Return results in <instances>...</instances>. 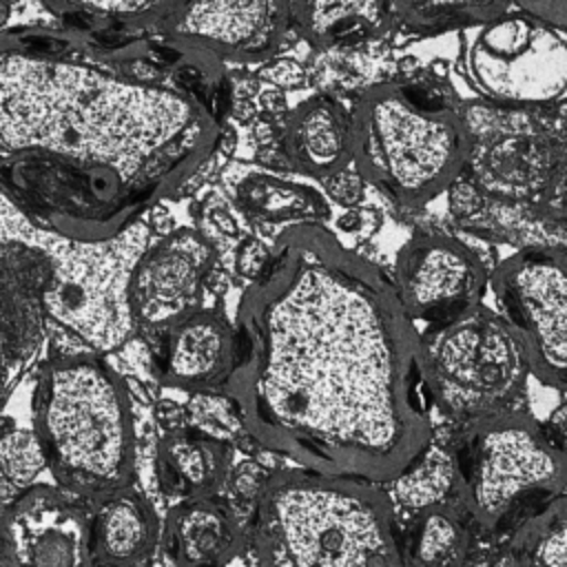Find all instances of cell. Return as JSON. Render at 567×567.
Instances as JSON below:
<instances>
[{
  "label": "cell",
  "instance_id": "44dd1931",
  "mask_svg": "<svg viewBox=\"0 0 567 567\" xmlns=\"http://www.w3.org/2000/svg\"><path fill=\"white\" fill-rule=\"evenodd\" d=\"M228 445L188 427L164 432L157 443V478L168 498L186 501L210 494L226 474Z\"/></svg>",
  "mask_w": 567,
  "mask_h": 567
},
{
  "label": "cell",
  "instance_id": "74e56055",
  "mask_svg": "<svg viewBox=\"0 0 567 567\" xmlns=\"http://www.w3.org/2000/svg\"><path fill=\"white\" fill-rule=\"evenodd\" d=\"M560 441H563V445H565V450H567V436H563Z\"/></svg>",
  "mask_w": 567,
  "mask_h": 567
},
{
  "label": "cell",
  "instance_id": "52a82bcc",
  "mask_svg": "<svg viewBox=\"0 0 567 567\" xmlns=\"http://www.w3.org/2000/svg\"><path fill=\"white\" fill-rule=\"evenodd\" d=\"M456 454V494L483 529H501L534 498L567 492V450L523 410L467 423Z\"/></svg>",
  "mask_w": 567,
  "mask_h": 567
},
{
  "label": "cell",
  "instance_id": "836d02e7",
  "mask_svg": "<svg viewBox=\"0 0 567 567\" xmlns=\"http://www.w3.org/2000/svg\"><path fill=\"white\" fill-rule=\"evenodd\" d=\"M337 228L343 233V235H350L354 239H365L368 235H372L379 224H381V217L377 210H370V208H359V206H348L337 219H334Z\"/></svg>",
  "mask_w": 567,
  "mask_h": 567
},
{
  "label": "cell",
  "instance_id": "484cf974",
  "mask_svg": "<svg viewBox=\"0 0 567 567\" xmlns=\"http://www.w3.org/2000/svg\"><path fill=\"white\" fill-rule=\"evenodd\" d=\"M62 18L104 29H159L179 0H40Z\"/></svg>",
  "mask_w": 567,
  "mask_h": 567
},
{
  "label": "cell",
  "instance_id": "8fae6325",
  "mask_svg": "<svg viewBox=\"0 0 567 567\" xmlns=\"http://www.w3.org/2000/svg\"><path fill=\"white\" fill-rule=\"evenodd\" d=\"M290 29V0H179L157 33L184 53L264 62Z\"/></svg>",
  "mask_w": 567,
  "mask_h": 567
},
{
  "label": "cell",
  "instance_id": "e575fe53",
  "mask_svg": "<svg viewBox=\"0 0 567 567\" xmlns=\"http://www.w3.org/2000/svg\"><path fill=\"white\" fill-rule=\"evenodd\" d=\"M204 215L206 219L215 226L217 233L221 235H230V237H237L239 235V221L233 213V204L219 195V193H210L204 202Z\"/></svg>",
  "mask_w": 567,
  "mask_h": 567
},
{
  "label": "cell",
  "instance_id": "3957f363",
  "mask_svg": "<svg viewBox=\"0 0 567 567\" xmlns=\"http://www.w3.org/2000/svg\"><path fill=\"white\" fill-rule=\"evenodd\" d=\"M252 551L264 565H401L392 507L368 481L277 470L255 501Z\"/></svg>",
  "mask_w": 567,
  "mask_h": 567
},
{
  "label": "cell",
  "instance_id": "4dcf8cb0",
  "mask_svg": "<svg viewBox=\"0 0 567 567\" xmlns=\"http://www.w3.org/2000/svg\"><path fill=\"white\" fill-rule=\"evenodd\" d=\"M270 476V470H266L261 463L246 458L241 463H237L230 474H228V492L235 501L239 503H248V501H257L266 478Z\"/></svg>",
  "mask_w": 567,
  "mask_h": 567
},
{
  "label": "cell",
  "instance_id": "d6a6232c",
  "mask_svg": "<svg viewBox=\"0 0 567 567\" xmlns=\"http://www.w3.org/2000/svg\"><path fill=\"white\" fill-rule=\"evenodd\" d=\"M323 184H326V193L343 208L357 206L363 197V175L361 171L357 173L350 171V166L332 173L330 177L323 179Z\"/></svg>",
  "mask_w": 567,
  "mask_h": 567
},
{
  "label": "cell",
  "instance_id": "8d00e7d4",
  "mask_svg": "<svg viewBox=\"0 0 567 567\" xmlns=\"http://www.w3.org/2000/svg\"><path fill=\"white\" fill-rule=\"evenodd\" d=\"M18 0H2V9H4V20H7V16H9V11H11V7L16 4Z\"/></svg>",
  "mask_w": 567,
  "mask_h": 567
},
{
  "label": "cell",
  "instance_id": "4316f807",
  "mask_svg": "<svg viewBox=\"0 0 567 567\" xmlns=\"http://www.w3.org/2000/svg\"><path fill=\"white\" fill-rule=\"evenodd\" d=\"M394 492L403 505L416 509L443 503L450 492H456V454L432 441L423 456L394 481Z\"/></svg>",
  "mask_w": 567,
  "mask_h": 567
},
{
  "label": "cell",
  "instance_id": "4fadbf2b",
  "mask_svg": "<svg viewBox=\"0 0 567 567\" xmlns=\"http://www.w3.org/2000/svg\"><path fill=\"white\" fill-rule=\"evenodd\" d=\"M215 257V244L202 230L186 226L146 246L128 284L137 326L157 330L199 308Z\"/></svg>",
  "mask_w": 567,
  "mask_h": 567
},
{
  "label": "cell",
  "instance_id": "7402d4cb",
  "mask_svg": "<svg viewBox=\"0 0 567 567\" xmlns=\"http://www.w3.org/2000/svg\"><path fill=\"white\" fill-rule=\"evenodd\" d=\"M235 206L261 224H323L330 217L326 197L301 182L255 171L233 186Z\"/></svg>",
  "mask_w": 567,
  "mask_h": 567
},
{
  "label": "cell",
  "instance_id": "7c38bea8",
  "mask_svg": "<svg viewBox=\"0 0 567 567\" xmlns=\"http://www.w3.org/2000/svg\"><path fill=\"white\" fill-rule=\"evenodd\" d=\"M489 281L485 261L467 244L443 233H416L396 259L403 306L412 319L427 323L481 303Z\"/></svg>",
  "mask_w": 567,
  "mask_h": 567
},
{
  "label": "cell",
  "instance_id": "7a4b0ae2",
  "mask_svg": "<svg viewBox=\"0 0 567 567\" xmlns=\"http://www.w3.org/2000/svg\"><path fill=\"white\" fill-rule=\"evenodd\" d=\"M219 120L193 91L4 44L0 175L35 226L104 241L179 188L213 153Z\"/></svg>",
  "mask_w": 567,
  "mask_h": 567
},
{
  "label": "cell",
  "instance_id": "603a6c76",
  "mask_svg": "<svg viewBox=\"0 0 567 567\" xmlns=\"http://www.w3.org/2000/svg\"><path fill=\"white\" fill-rule=\"evenodd\" d=\"M516 565H567V492L545 501L527 516L507 543Z\"/></svg>",
  "mask_w": 567,
  "mask_h": 567
},
{
  "label": "cell",
  "instance_id": "f1b7e54d",
  "mask_svg": "<svg viewBox=\"0 0 567 567\" xmlns=\"http://www.w3.org/2000/svg\"><path fill=\"white\" fill-rule=\"evenodd\" d=\"M0 461H2L4 481L13 483L16 487L29 485L47 465L44 452L40 447L35 432L13 427L9 421L2 427Z\"/></svg>",
  "mask_w": 567,
  "mask_h": 567
},
{
  "label": "cell",
  "instance_id": "8992f818",
  "mask_svg": "<svg viewBox=\"0 0 567 567\" xmlns=\"http://www.w3.org/2000/svg\"><path fill=\"white\" fill-rule=\"evenodd\" d=\"M421 346L434 403L467 423L518 410L534 379L520 332L483 303L430 323Z\"/></svg>",
  "mask_w": 567,
  "mask_h": 567
},
{
  "label": "cell",
  "instance_id": "277c9868",
  "mask_svg": "<svg viewBox=\"0 0 567 567\" xmlns=\"http://www.w3.org/2000/svg\"><path fill=\"white\" fill-rule=\"evenodd\" d=\"M33 432L53 478L102 496L135 476V427L124 381L97 352H64L40 370Z\"/></svg>",
  "mask_w": 567,
  "mask_h": 567
},
{
  "label": "cell",
  "instance_id": "6da1fadb",
  "mask_svg": "<svg viewBox=\"0 0 567 567\" xmlns=\"http://www.w3.org/2000/svg\"><path fill=\"white\" fill-rule=\"evenodd\" d=\"M226 381L248 434L299 467L394 483L434 441L399 288L323 224H295L237 308Z\"/></svg>",
  "mask_w": 567,
  "mask_h": 567
},
{
  "label": "cell",
  "instance_id": "9a60e30c",
  "mask_svg": "<svg viewBox=\"0 0 567 567\" xmlns=\"http://www.w3.org/2000/svg\"><path fill=\"white\" fill-rule=\"evenodd\" d=\"M53 275V261L31 235L4 228L2 233V354L4 390L11 392L40 346L44 330V292Z\"/></svg>",
  "mask_w": 567,
  "mask_h": 567
},
{
  "label": "cell",
  "instance_id": "1f68e13d",
  "mask_svg": "<svg viewBox=\"0 0 567 567\" xmlns=\"http://www.w3.org/2000/svg\"><path fill=\"white\" fill-rule=\"evenodd\" d=\"M270 257H272V248L270 246H266L257 237H244L239 241V246H237V252H235V270L244 279L252 281V279H257L266 270Z\"/></svg>",
  "mask_w": 567,
  "mask_h": 567
},
{
  "label": "cell",
  "instance_id": "9c48e42d",
  "mask_svg": "<svg viewBox=\"0 0 567 567\" xmlns=\"http://www.w3.org/2000/svg\"><path fill=\"white\" fill-rule=\"evenodd\" d=\"M470 31L463 69L485 100L507 109L567 100L565 31L518 7Z\"/></svg>",
  "mask_w": 567,
  "mask_h": 567
},
{
  "label": "cell",
  "instance_id": "d4e9b609",
  "mask_svg": "<svg viewBox=\"0 0 567 567\" xmlns=\"http://www.w3.org/2000/svg\"><path fill=\"white\" fill-rule=\"evenodd\" d=\"M399 24L419 35H439L485 24L514 7L512 0H394Z\"/></svg>",
  "mask_w": 567,
  "mask_h": 567
},
{
  "label": "cell",
  "instance_id": "ac0fdd59",
  "mask_svg": "<svg viewBox=\"0 0 567 567\" xmlns=\"http://www.w3.org/2000/svg\"><path fill=\"white\" fill-rule=\"evenodd\" d=\"M239 547V527L230 507L210 496L179 501L164 525L159 549L173 565H221Z\"/></svg>",
  "mask_w": 567,
  "mask_h": 567
},
{
  "label": "cell",
  "instance_id": "d590c367",
  "mask_svg": "<svg viewBox=\"0 0 567 567\" xmlns=\"http://www.w3.org/2000/svg\"><path fill=\"white\" fill-rule=\"evenodd\" d=\"M514 7L567 33V0H512Z\"/></svg>",
  "mask_w": 567,
  "mask_h": 567
},
{
  "label": "cell",
  "instance_id": "ffe728a7",
  "mask_svg": "<svg viewBox=\"0 0 567 567\" xmlns=\"http://www.w3.org/2000/svg\"><path fill=\"white\" fill-rule=\"evenodd\" d=\"M162 540L153 505L131 487L95 498L91 514L93 563L140 565Z\"/></svg>",
  "mask_w": 567,
  "mask_h": 567
},
{
  "label": "cell",
  "instance_id": "cb8c5ba5",
  "mask_svg": "<svg viewBox=\"0 0 567 567\" xmlns=\"http://www.w3.org/2000/svg\"><path fill=\"white\" fill-rule=\"evenodd\" d=\"M408 560L416 565H458L470 551L463 518L445 503L419 509L408 532Z\"/></svg>",
  "mask_w": 567,
  "mask_h": 567
},
{
  "label": "cell",
  "instance_id": "83f0119b",
  "mask_svg": "<svg viewBox=\"0 0 567 567\" xmlns=\"http://www.w3.org/2000/svg\"><path fill=\"white\" fill-rule=\"evenodd\" d=\"M184 427L226 445L248 432L233 394L215 388L190 392L184 403Z\"/></svg>",
  "mask_w": 567,
  "mask_h": 567
},
{
  "label": "cell",
  "instance_id": "f35d334b",
  "mask_svg": "<svg viewBox=\"0 0 567 567\" xmlns=\"http://www.w3.org/2000/svg\"><path fill=\"white\" fill-rule=\"evenodd\" d=\"M563 399H565V401H567V392H563Z\"/></svg>",
  "mask_w": 567,
  "mask_h": 567
},
{
  "label": "cell",
  "instance_id": "e0dca14e",
  "mask_svg": "<svg viewBox=\"0 0 567 567\" xmlns=\"http://www.w3.org/2000/svg\"><path fill=\"white\" fill-rule=\"evenodd\" d=\"M281 144L301 173L326 179L354 162L352 113L332 95H312L286 117Z\"/></svg>",
  "mask_w": 567,
  "mask_h": 567
},
{
  "label": "cell",
  "instance_id": "30bf717a",
  "mask_svg": "<svg viewBox=\"0 0 567 567\" xmlns=\"http://www.w3.org/2000/svg\"><path fill=\"white\" fill-rule=\"evenodd\" d=\"M492 290L529 350L534 379L567 392V255L518 250L494 268Z\"/></svg>",
  "mask_w": 567,
  "mask_h": 567
},
{
  "label": "cell",
  "instance_id": "5b68a950",
  "mask_svg": "<svg viewBox=\"0 0 567 567\" xmlns=\"http://www.w3.org/2000/svg\"><path fill=\"white\" fill-rule=\"evenodd\" d=\"M354 162L403 204H423L450 188L470 159L472 137L463 117L414 86L381 82L352 113Z\"/></svg>",
  "mask_w": 567,
  "mask_h": 567
},
{
  "label": "cell",
  "instance_id": "5bb4252c",
  "mask_svg": "<svg viewBox=\"0 0 567 567\" xmlns=\"http://www.w3.org/2000/svg\"><path fill=\"white\" fill-rule=\"evenodd\" d=\"M93 563L91 516L49 485L27 487L2 516L0 567H73Z\"/></svg>",
  "mask_w": 567,
  "mask_h": 567
},
{
  "label": "cell",
  "instance_id": "d6986e66",
  "mask_svg": "<svg viewBox=\"0 0 567 567\" xmlns=\"http://www.w3.org/2000/svg\"><path fill=\"white\" fill-rule=\"evenodd\" d=\"M292 29L315 49L377 42L399 24L394 0H290Z\"/></svg>",
  "mask_w": 567,
  "mask_h": 567
},
{
  "label": "cell",
  "instance_id": "f546056e",
  "mask_svg": "<svg viewBox=\"0 0 567 567\" xmlns=\"http://www.w3.org/2000/svg\"><path fill=\"white\" fill-rule=\"evenodd\" d=\"M536 204L545 217L567 224V153L551 166Z\"/></svg>",
  "mask_w": 567,
  "mask_h": 567
},
{
  "label": "cell",
  "instance_id": "2e32d148",
  "mask_svg": "<svg viewBox=\"0 0 567 567\" xmlns=\"http://www.w3.org/2000/svg\"><path fill=\"white\" fill-rule=\"evenodd\" d=\"M155 350V374L164 385L195 392L228 381L235 354L237 330L224 315L210 308H195L171 321Z\"/></svg>",
  "mask_w": 567,
  "mask_h": 567
},
{
  "label": "cell",
  "instance_id": "ba28073f",
  "mask_svg": "<svg viewBox=\"0 0 567 567\" xmlns=\"http://www.w3.org/2000/svg\"><path fill=\"white\" fill-rule=\"evenodd\" d=\"M22 219L53 261L44 292L47 317L95 352L122 346L137 328L128 284L146 246V226L135 221L111 239L80 241L35 226L24 213Z\"/></svg>",
  "mask_w": 567,
  "mask_h": 567
}]
</instances>
